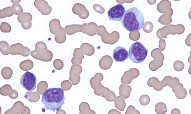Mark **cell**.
<instances>
[{"label": "cell", "instance_id": "obj_1", "mask_svg": "<svg viewBox=\"0 0 191 114\" xmlns=\"http://www.w3.org/2000/svg\"><path fill=\"white\" fill-rule=\"evenodd\" d=\"M42 96L41 102L48 110L58 111L65 104L64 92L62 88H49Z\"/></svg>", "mask_w": 191, "mask_h": 114}, {"label": "cell", "instance_id": "obj_2", "mask_svg": "<svg viewBox=\"0 0 191 114\" xmlns=\"http://www.w3.org/2000/svg\"><path fill=\"white\" fill-rule=\"evenodd\" d=\"M121 22L123 28L129 32L139 31L143 28L145 18L140 11L134 7L126 11Z\"/></svg>", "mask_w": 191, "mask_h": 114}, {"label": "cell", "instance_id": "obj_3", "mask_svg": "<svg viewBox=\"0 0 191 114\" xmlns=\"http://www.w3.org/2000/svg\"><path fill=\"white\" fill-rule=\"evenodd\" d=\"M129 58L134 63L139 64L145 60L148 50L141 42L137 41L132 45L129 50Z\"/></svg>", "mask_w": 191, "mask_h": 114}, {"label": "cell", "instance_id": "obj_4", "mask_svg": "<svg viewBox=\"0 0 191 114\" xmlns=\"http://www.w3.org/2000/svg\"><path fill=\"white\" fill-rule=\"evenodd\" d=\"M20 83L25 90L28 91H32L36 88V77L33 73L26 72L21 76Z\"/></svg>", "mask_w": 191, "mask_h": 114}, {"label": "cell", "instance_id": "obj_5", "mask_svg": "<svg viewBox=\"0 0 191 114\" xmlns=\"http://www.w3.org/2000/svg\"><path fill=\"white\" fill-rule=\"evenodd\" d=\"M126 11L123 5L121 4H118L108 10V17L110 20L121 21Z\"/></svg>", "mask_w": 191, "mask_h": 114}, {"label": "cell", "instance_id": "obj_6", "mask_svg": "<svg viewBox=\"0 0 191 114\" xmlns=\"http://www.w3.org/2000/svg\"><path fill=\"white\" fill-rule=\"evenodd\" d=\"M113 57L117 62H123L129 58V53L124 47L118 46L114 49Z\"/></svg>", "mask_w": 191, "mask_h": 114}, {"label": "cell", "instance_id": "obj_7", "mask_svg": "<svg viewBox=\"0 0 191 114\" xmlns=\"http://www.w3.org/2000/svg\"><path fill=\"white\" fill-rule=\"evenodd\" d=\"M34 5L43 15H49L52 12L51 7L49 6L48 2L44 0H36L34 2Z\"/></svg>", "mask_w": 191, "mask_h": 114}, {"label": "cell", "instance_id": "obj_8", "mask_svg": "<svg viewBox=\"0 0 191 114\" xmlns=\"http://www.w3.org/2000/svg\"><path fill=\"white\" fill-rule=\"evenodd\" d=\"M31 54L34 58L45 62L51 61L53 57L52 52L48 50L40 53L33 51L31 52Z\"/></svg>", "mask_w": 191, "mask_h": 114}, {"label": "cell", "instance_id": "obj_9", "mask_svg": "<svg viewBox=\"0 0 191 114\" xmlns=\"http://www.w3.org/2000/svg\"><path fill=\"white\" fill-rule=\"evenodd\" d=\"M65 29L67 34L71 35L77 33L78 32L82 31L83 28V25L72 24L65 26Z\"/></svg>", "mask_w": 191, "mask_h": 114}, {"label": "cell", "instance_id": "obj_10", "mask_svg": "<svg viewBox=\"0 0 191 114\" xmlns=\"http://www.w3.org/2000/svg\"><path fill=\"white\" fill-rule=\"evenodd\" d=\"M32 19V15L28 13H24L22 15L18 16V20L19 22L21 24L31 22Z\"/></svg>", "mask_w": 191, "mask_h": 114}, {"label": "cell", "instance_id": "obj_11", "mask_svg": "<svg viewBox=\"0 0 191 114\" xmlns=\"http://www.w3.org/2000/svg\"><path fill=\"white\" fill-rule=\"evenodd\" d=\"M24 49V47L20 43H16L10 47V52L11 54L13 55L20 54H21V51L23 50Z\"/></svg>", "mask_w": 191, "mask_h": 114}, {"label": "cell", "instance_id": "obj_12", "mask_svg": "<svg viewBox=\"0 0 191 114\" xmlns=\"http://www.w3.org/2000/svg\"><path fill=\"white\" fill-rule=\"evenodd\" d=\"M14 14L12 7H10L4 8L0 10V18L1 19L12 17Z\"/></svg>", "mask_w": 191, "mask_h": 114}, {"label": "cell", "instance_id": "obj_13", "mask_svg": "<svg viewBox=\"0 0 191 114\" xmlns=\"http://www.w3.org/2000/svg\"><path fill=\"white\" fill-rule=\"evenodd\" d=\"M66 30L64 29L62 32L60 34L55 35V40L58 43H63L66 41L67 39Z\"/></svg>", "mask_w": 191, "mask_h": 114}, {"label": "cell", "instance_id": "obj_14", "mask_svg": "<svg viewBox=\"0 0 191 114\" xmlns=\"http://www.w3.org/2000/svg\"><path fill=\"white\" fill-rule=\"evenodd\" d=\"M50 29L52 30H56L61 26V23L59 20L53 19L52 20L49 24Z\"/></svg>", "mask_w": 191, "mask_h": 114}, {"label": "cell", "instance_id": "obj_15", "mask_svg": "<svg viewBox=\"0 0 191 114\" xmlns=\"http://www.w3.org/2000/svg\"><path fill=\"white\" fill-rule=\"evenodd\" d=\"M84 7V6L82 4L76 3L74 5L73 7L72 12L74 14L78 15L79 16L81 14L82 9Z\"/></svg>", "mask_w": 191, "mask_h": 114}, {"label": "cell", "instance_id": "obj_16", "mask_svg": "<svg viewBox=\"0 0 191 114\" xmlns=\"http://www.w3.org/2000/svg\"><path fill=\"white\" fill-rule=\"evenodd\" d=\"M12 9L14 14L20 16L23 14V9L20 4H13L12 5Z\"/></svg>", "mask_w": 191, "mask_h": 114}, {"label": "cell", "instance_id": "obj_17", "mask_svg": "<svg viewBox=\"0 0 191 114\" xmlns=\"http://www.w3.org/2000/svg\"><path fill=\"white\" fill-rule=\"evenodd\" d=\"M1 43V52L5 55L9 54L8 50L9 47L8 43L5 41H1L0 42Z\"/></svg>", "mask_w": 191, "mask_h": 114}, {"label": "cell", "instance_id": "obj_18", "mask_svg": "<svg viewBox=\"0 0 191 114\" xmlns=\"http://www.w3.org/2000/svg\"><path fill=\"white\" fill-rule=\"evenodd\" d=\"M1 30L4 33H8L12 30V28L10 25L6 22H2L1 25Z\"/></svg>", "mask_w": 191, "mask_h": 114}, {"label": "cell", "instance_id": "obj_19", "mask_svg": "<svg viewBox=\"0 0 191 114\" xmlns=\"http://www.w3.org/2000/svg\"><path fill=\"white\" fill-rule=\"evenodd\" d=\"M35 49L38 51L40 52L43 51H45L47 49V47L44 42H38L35 46Z\"/></svg>", "mask_w": 191, "mask_h": 114}, {"label": "cell", "instance_id": "obj_20", "mask_svg": "<svg viewBox=\"0 0 191 114\" xmlns=\"http://www.w3.org/2000/svg\"><path fill=\"white\" fill-rule=\"evenodd\" d=\"M33 63L29 60H27L22 62L20 64V67L22 68H31L33 67Z\"/></svg>", "mask_w": 191, "mask_h": 114}, {"label": "cell", "instance_id": "obj_21", "mask_svg": "<svg viewBox=\"0 0 191 114\" xmlns=\"http://www.w3.org/2000/svg\"><path fill=\"white\" fill-rule=\"evenodd\" d=\"M54 66L57 69H61L63 67V61L59 59H56L54 62Z\"/></svg>", "mask_w": 191, "mask_h": 114}, {"label": "cell", "instance_id": "obj_22", "mask_svg": "<svg viewBox=\"0 0 191 114\" xmlns=\"http://www.w3.org/2000/svg\"><path fill=\"white\" fill-rule=\"evenodd\" d=\"M64 29L61 26L59 28L56 30H52L51 29H50V30L52 34L56 35L61 33Z\"/></svg>", "mask_w": 191, "mask_h": 114}, {"label": "cell", "instance_id": "obj_23", "mask_svg": "<svg viewBox=\"0 0 191 114\" xmlns=\"http://www.w3.org/2000/svg\"><path fill=\"white\" fill-rule=\"evenodd\" d=\"M73 56H81L82 57L81 50L79 48H77L75 49L73 54Z\"/></svg>", "mask_w": 191, "mask_h": 114}, {"label": "cell", "instance_id": "obj_24", "mask_svg": "<svg viewBox=\"0 0 191 114\" xmlns=\"http://www.w3.org/2000/svg\"><path fill=\"white\" fill-rule=\"evenodd\" d=\"M31 25L32 23L31 22L26 23L23 24H21V25L23 28L25 30L29 29L31 28Z\"/></svg>", "mask_w": 191, "mask_h": 114}, {"label": "cell", "instance_id": "obj_25", "mask_svg": "<svg viewBox=\"0 0 191 114\" xmlns=\"http://www.w3.org/2000/svg\"><path fill=\"white\" fill-rule=\"evenodd\" d=\"M72 64L76 63H78L81 64V61L77 57H74L72 59Z\"/></svg>", "mask_w": 191, "mask_h": 114}, {"label": "cell", "instance_id": "obj_26", "mask_svg": "<svg viewBox=\"0 0 191 114\" xmlns=\"http://www.w3.org/2000/svg\"><path fill=\"white\" fill-rule=\"evenodd\" d=\"M94 6H96L95 7H94V9H95V10L96 11L99 13L100 11L101 12L102 10L101 7L100 6V5H95Z\"/></svg>", "mask_w": 191, "mask_h": 114}, {"label": "cell", "instance_id": "obj_27", "mask_svg": "<svg viewBox=\"0 0 191 114\" xmlns=\"http://www.w3.org/2000/svg\"><path fill=\"white\" fill-rule=\"evenodd\" d=\"M14 4H18L20 3V0L19 1H11Z\"/></svg>", "mask_w": 191, "mask_h": 114}]
</instances>
